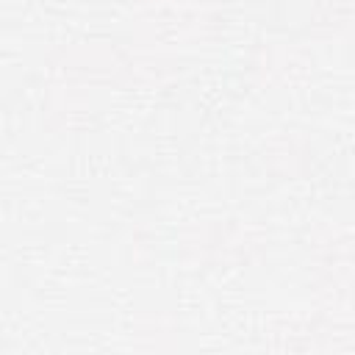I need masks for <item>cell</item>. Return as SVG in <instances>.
Instances as JSON below:
<instances>
[]
</instances>
